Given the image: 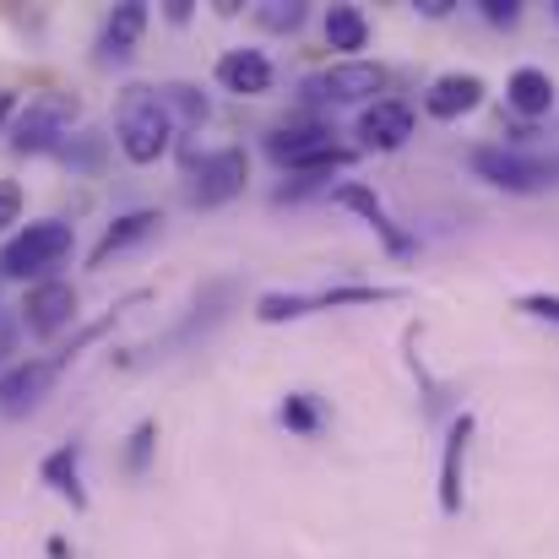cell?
Returning a JSON list of instances; mask_svg holds the SVG:
<instances>
[{"instance_id":"obj_15","label":"cell","mask_w":559,"mask_h":559,"mask_svg":"<svg viewBox=\"0 0 559 559\" xmlns=\"http://www.w3.org/2000/svg\"><path fill=\"white\" fill-rule=\"evenodd\" d=\"M467 435H473V418L462 413V418L445 429V456H440V511H445V516L462 511V456H467Z\"/></svg>"},{"instance_id":"obj_8","label":"cell","mask_w":559,"mask_h":559,"mask_svg":"<svg viewBox=\"0 0 559 559\" xmlns=\"http://www.w3.org/2000/svg\"><path fill=\"white\" fill-rule=\"evenodd\" d=\"M55 380H60V359H22V365H11L0 374V413H11V418L33 413L49 396Z\"/></svg>"},{"instance_id":"obj_3","label":"cell","mask_w":559,"mask_h":559,"mask_svg":"<svg viewBox=\"0 0 559 559\" xmlns=\"http://www.w3.org/2000/svg\"><path fill=\"white\" fill-rule=\"evenodd\" d=\"M250 180V153L245 147H217L186 164V201L190 206H223Z\"/></svg>"},{"instance_id":"obj_10","label":"cell","mask_w":559,"mask_h":559,"mask_svg":"<svg viewBox=\"0 0 559 559\" xmlns=\"http://www.w3.org/2000/svg\"><path fill=\"white\" fill-rule=\"evenodd\" d=\"M407 136H413V109L396 104V98H374L370 109L359 115V142L370 153H396Z\"/></svg>"},{"instance_id":"obj_27","label":"cell","mask_w":559,"mask_h":559,"mask_svg":"<svg viewBox=\"0 0 559 559\" xmlns=\"http://www.w3.org/2000/svg\"><path fill=\"white\" fill-rule=\"evenodd\" d=\"M190 16V0H169V22H186Z\"/></svg>"},{"instance_id":"obj_2","label":"cell","mask_w":559,"mask_h":559,"mask_svg":"<svg viewBox=\"0 0 559 559\" xmlns=\"http://www.w3.org/2000/svg\"><path fill=\"white\" fill-rule=\"evenodd\" d=\"M71 245H76L71 223H60V217L27 223L16 239H5V250H0V277H44V272H55V266L71 255Z\"/></svg>"},{"instance_id":"obj_18","label":"cell","mask_w":559,"mask_h":559,"mask_svg":"<svg viewBox=\"0 0 559 559\" xmlns=\"http://www.w3.org/2000/svg\"><path fill=\"white\" fill-rule=\"evenodd\" d=\"M326 44L343 49V60H359V49L370 44V22L359 5H332L326 11Z\"/></svg>"},{"instance_id":"obj_16","label":"cell","mask_w":559,"mask_h":559,"mask_svg":"<svg viewBox=\"0 0 559 559\" xmlns=\"http://www.w3.org/2000/svg\"><path fill=\"white\" fill-rule=\"evenodd\" d=\"M506 98H511V109H516V115L538 120V115H549V109H555V76H549V71H538V66H522V71H511Z\"/></svg>"},{"instance_id":"obj_21","label":"cell","mask_w":559,"mask_h":559,"mask_svg":"<svg viewBox=\"0 0 559 559\" xmlns=\"http://www.w3.org/2000/svg\"><path fill=\"white\" fill-rule=\"evenodd\" d=\"M255 16H261L266 27L288 33V27H299V22H305V5H299V0H272V5H261Z\"/></svg>"},{"instance_id":"obj_20","label":"cell","mask_w":559,"mask_h":559,"mask_svg":"<svg viewBox=\"0 0 559 559\" xmlns=\"http://www.w3.org/2000/svg\"><path fill=\"white\" fill-rule=\"evenodd\" d=\"M283 424H288L294 435H316V429H321V402L305 396V391H294V396L283 402Z\"/></svg>"},{"instance_id":"obj_22","label":"cell","mask_w":559,"mask_h":559,"mask_svg":"<svg viewBox=\"0 0 559 559\" xmlns=\"http://www.w3.org/2000/svg\"><path fill=\"white\" fill-rule=\"evenodd\" d=\"M153 440H158V424H136V435H131V451H126V467H131V473H147Z\"/></svg>"},{"instance_id":"obj_14","label":"cell","mask_w":559,"mask_h":559,"mask_svg":"<svg viewBox=\"0 0 559 559\" xmlns=\"http://www.w3.org/2000/svg\"><path fill=\"white\" fill-rule=\"evenodd\" d=\"M142 33H147V5L142 0L115 5L109 22H104V38H98V60H126L142 44Z\"/></svg>"},{"instance_id":"obj_9","label":"cell","mask_w":559,"mask_h":559,"mask_svg":"<svg viewBox=\"0 0 559 559\" xmlns=\"http://www.w3.org/2000/svg\"><path fill=\"white\" fill-rule=\"evenodd\" d=\"M212 76H217L223 93H239V98L272 93V60L261 49H223L217 66H212Z\"/></svg>"},{"instance_id":"obj_17","label":"cell","mask_w":559,"mask_h":559,"mask_svg":"<svg viewBox=\"0 0 559 559\" xmlns=\"http://www.w3.org/2000/svg\"><path fill=\"white\" fill-rule=\"evenodd\" d=\"M76 467H82V445H76V440H66L60 451H49V456H44L38 478H44L55 495H66L76 511H82V506H87V495H82V484H76Z\"/></svg>"},{"instance_id":"obj_6","label":"cell","mask_w":559,"mask_h":559,"mask_svg":"<svg viewBox=\"0 0 559 559\" xmlns=\"http://www.w3.org/2000/svg\"><path fill=\"white\" fill-rule=\"evenodd\" d=\"M380 87H385V66H374V60H332L326 71H316L305 82V93L321 104H365Z\"/></svg>"},{"instance_id":"obj_25","label":"cell","mask_w":559,"mask_h":559,"mask_svg":"<svg viewBox=\"0 0 559 559\" xmlns=\"http://www.w3.org/2000/svg\"><path fill=\"white\" fill-rule=\"evenodd\" d=\"M484 16H489V22H506V27H511V22L522 16V5H516V0H484Z\"/></svg>"},{"instance_id":"obj_11","label":"cell","mask_w":559,"mask_h":559,"mask_svg":"<svg viewBox=\"0 0 559 559\" xmlns=\"http://www.w3.org/2000/svg\"><path fill=\"white\" fill-rule=\"evenodd\" d=\"M478 104H484V76H473V71L435 76L429 93H424V109H429L435 120H462V115L478 109Z\"/></svg>"},{"instance_id":"obj_7","label":"cell","mask_w":559,"mask_h":559,"mask_svg":"<svg viewBox=\"0 0 559 559\" xmlns=\"http://www.w3.org/2000/svg\"><path fill=\"white\" fill-rule=\"evenodd\" d=\"M76 288L71 283H60V277H44V283H33L27 288V299H22V326L33 332V337H55V332H66L71 321H76Z\"/></svg>"},{"instance_id":"obj_24","label":"cell","mask_w":559,"mask_h":559,"mask_svg":"<svg viewBox=\"0 0 559 559\" xmlns=\"http://www.w3.org/2000/svg\"><path fill=\"white\" fill-rule=\"evenodd\" d=\"M516 305H522L527 316H538V321H555V326H559V294H522Z\"/></svg>"},{"instance_id":"obj_13","label":"cell","mask_w":559,"mask_h":559,"mask_svg":"<svg viewBox=\"0 0 559 559\" xmlns=\"http://www.w3.org/2000/svg\"><path fill=\"white\" fill-rule=\"evenodd\" d=\"M158 223H164V217H158L153 206H142V212H126V217H115V223L104 228V239L93 245L87 266H93V272H98V266H109V261H115L120 250H131V245L153 239V234H158Z\"/></svg>"},{"instance_id":"obj_19","label":"cell","mask_w":559,"mask_h":559,"mask_svg":"<svg viewBox=\"0 0 559 559\" xmlns=\"http://www.w3.org/2000/svg\"><path fill=\"white\" fill-rule=\"evenodd\" d=\"M158 104L169 109L175 126H201V120H206V98H201V87H190V82H164V87H158Z\"/></svg>"},{"instance_id":"obj_26","label":"cell","mask_w":559,"mask_h":559,"mask_svg":"<svg viewBox=\"0 0 559 559\" xmlns=\"http://www.w3.org/2000/svg\"><path fill=\"white\" fill-rule=\"evenodd\" d=\"M418 11H424V16H445V11H451V0H418Z\"/></svg>"},{"instance_id":"obj_1","label":"cell","mask_w":559,"mask_h":559,"mask_svg":"<svg viewBox=\"0 0 559 559\" xmlns=\"http://www.w3.org/2000/svg\"><path fill=\"white\" fill-rule=\"evenodd\" d=\"M115 136H120V153L131 164H158L175 142V120L169 109L158 104V87H126L120 109H115Z\"/></svg>"},{"instance_id":"obj_23","label":"cell","mask_w":559,"mask_h":559,"mask_svg":"<svg viewBox=\"0 0 559 559\" xmlns=\"http://www.w3.org/2000/svg\"><path fill=\"white\" fill-rule=\"evenodd\" d=\"M22 217V186L16 180H0V234Z\"/></svg>"},{"instance_id":"obj_5","label":"cell","mask_w":559,"mask_h":559,"mask_svg":"<svg viewBox=\"0 0 559 559\" xmlns=\"http://www.w3.org/2000/svg\"><path fill=\"white\" fill-rule=\"evenodd\" d=\"M71 120H76V98H71V93H44V98H33V104L16 115L11 147H16V153H60Z\"/></svg>"},{"instance_id":"obj_12","label":"cell","mask_w":559,"mask_h":559,"mask_svg":"<svg viewBox=\"0 0 559 559\" xmlns=\"http://www.w3.org/2000/svg\"><path fill=\"white\" fill-rule=\"evenodd\" d=\"M332 201H337V206H348V212H359L374 234L385 239V250H391V255H413V250H418V245H413V234H402V228L385 217V206H380V195H374L370 186H337L332 190Z\"/></svg>"},{"instance_id":"obj_28","label":"cell","mask_w":559,"mask_h":559,"mask_svg":"<svg viewBox=\"0 0 559 559\" xmlns=\"http://www.w3.org/2000/svg\"><path fill=\"white\" fill-rule=\"evenodd\" d=\"M11 109H16V98H11V93H0V126L11 120Z\"/></svg>"},{"instance_id":"obj_4","label":"cell","mask_w":559,"mask_h":559,"mask_svg":"<svg viewBox=\"0 0 559 559\" xmlns=\"http://www.w3.org/2000/svg\"><path fill=\"white\" fill-rule=\"evenodd\" d=\"M467 164H473V175H478V180L511 190V195H533V190L555 186V164L527 158V153H516V147H495V142H484V147H473V153H467Z\"/></svg>"}]
</instances>
